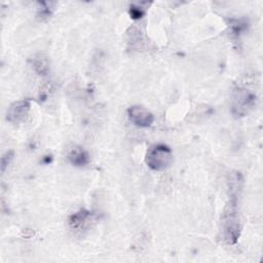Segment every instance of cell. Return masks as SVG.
<instances>
[{"label":"cell","mask_w":263,"mask_h":263,"mask_svg":"<svg viewBox=\"0 0 263 263\" xmlns=\"http://www.w3.org/2000/svg\"><path fill=\"white\" fill-rule=\"evenodd\" d=\"M240 183L241 181L236 184L235 189H230V198L222 215L221 232L224 241L228 245H234L240 234V225L237 213V191Z\"/></svg>","instance_id":"obj_1"},{"label":"cell","mask_w":263,"mask_h":263,"mask_svg":"<svg viewBox=\"0 0 263 263\" xmlns=\"http://www.w3.org/2000/svg\"><path fill=\"white\" fill-rule=\"evenodd\" d=\"M257 103L256 92L247 85H237L231 96V113L234 117L246 116Z\"/></svg>","instance_id":"obj_2"},{"label":"cell","mask_w":263,"mask_h":263,"mask_svg":"<svg viewBox=\"0 0 263 263\" xmlns=\"http://www.w3.org/2000/svg\"><path fill=\"white\" fill-rule=\"evenodd\" d=\"M145 161L150 170L155 172H162L170 167L172 164V150L164 144H154L148 148Z\"/></svg>","instance_id":"obj_3"},{"label":"cell","mask_w":263,"mask_h":263,"mask_svg":"<svg viewBox=\"0 0 263 263\" xmlns=\"http://www.w3.org/2000/svg\"><path fill=\"white\" fill-rule=\"evenodd\" d=\"M126 113L129 121L138 127H142V128L149 127L154 122L153 113L143 106H139V105L130 106L126 110Z\"/></svg>","instance_id":"obj_4"},{"label":"cell","mask_w":263,"mask_h":263,"mask_svg":"<svg viewBox=\"0 0 263 263\" xmlns=\"http://www.w3.org/2000/svg\"><path fill=\"white\" fill-rule=\"evenodd\" d=\"M31 110V102L29 100H20L12 103L6 112V119L14 124L25 121Z\"/></svg>","instance_id":"obj_5"},{"label":"cell","mask_w":263,"mask_h":263,"mask_svg":"<svg viewBox=\"0 0 263 263\" xmlns=\"http://www.w3.org/2000/svg\"><path fill=\"white\" fill-rule=\"evenodd\" d=\"M68 161L74 165V166H78V167H82L85 166L89 163V154L88 152L80 147V146H76L74 148H72L69 153H68Z\"/></svg>","instance_id":"obj_6"},{"label":"cell","mask_w":263,"mask_h":263,"mask_svg":"<svg viewBox=\"0 0 263 263\" xmlns=\"http://www.w3.org/2000/svg\"><path fill=\"white\" fill-rule=\"evenodd\" d=\"M91 219H92V214L85 209H81L73 213L69 217L68 223L74 229H82L91 221Z\"/></svg>","instance_id":"obj_7"},{"label":"cell","mask_w":263,"mask_h":263,"mask_svg":"<svg viewBox=\"0 0 263 263\" xmlns=\"http://www.w3.org/2000/svg\"><path fill=\"white\" fill-rule=\"evenodd\" d=\"M54 5L55 3L54 2H47V1H41V2H37V18L39 21H47L53 10H54Z\"/></svg>","instance_id":"obj_8"},{"label":"cell","mask_w":263,"mask_h":263,"mask_svg":"<svg viewBox=\"0 0 263 263\" xmlns=\"http://www.w3.org/2000/svg\"><path fill=\"white\" fill-rule=\"evenodd\" d=\"M33 67L37 73L40 75H46L48 72V62L46 58H35L33 60Z\"/></svg>","instance_id":"obj_9"},{"label":"cell","mask_w":263,"mask_h":263,"mask_svg":"<svg viewBox=\"0 0 263 263\" xmlns=\"http://www.w3.org/2000/svg\"><path fill=\"white\" fill-rule=\"evenodd\" d=\"M128 12L133 20H140L145 14V9L139 4H130Z\"/></svg>","instance_id":"obj_10"},{"label":"cell","mask_w":263,"mask_h":263,"mask_svg":"<svg viewBox=\"0 0 263 263\" xmlns=\"http://www.w3.org/2000/svg\"><path fill=\"white\" fill-rule=\"evenodd\" d=\"M13 156H14V152L12 150H9V151H6L2 157H1V172L4 173L7 168V166L9 165V163L11 162V160L13 159Z\"/></svg>","instance_id":"obj_11"},{"label":"cell","mask_w":263,"mask_h":263,"mask_svg":"<svg viewBox=\"0 0 263 263\" xmlns=\"http://www.w3.org/2000/svg\"><path fill=\"white\" fill-rule=\"evenodd\" d=\"M231 28H232V33L235 36H239L241 32L246 30V23H241L238 20H235L234 23H231Z\"/></svg>","instance_id":"obj_12"}]
</instances>
